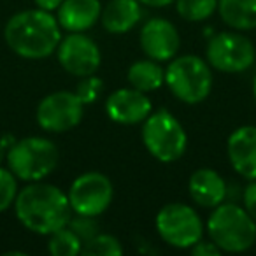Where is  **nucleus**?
I'll use <instances>...</instances> for the list:
<instances>
[{
  "label": "nucleus",
  "mask_w": 256,
  "mask_h": 256,
  "mask_svg": "<svg viewBox=\"0 0 256 256\" xmlns=\"http://www.w3.org/2000/svg\"><path fill=\"white\" fill-rule=\"evenodd\" d=\"M14 207L20 223L39 235H51L67 226L72 214L68 196L56 186L39 181L18 192Z\"/></svg>",
  "instance_id": "nucleus-1"
},
{
  "label": "nucleus",
  "mask_w": 256,
  "mask_h": 256,
  "mask_svg": "<svg viewBox=\"0 0 256 256\" xmlns=\"http://www.w3.org/2000/svg\"><path fill=\"white\" fill-rule=\"evenodd\" d=\"M4 37L16 54L30 60L50 56L62 40L60 23L50 11L28 9L11 16L6 25Z\"/></svg>",
  "instance_id": "nucleus-2"
},
{
  "label": "nucleus",
  "mask_w": 256,
  "mask_h": 256,
  "mask_svg": "<svg viewBox=\"0 0 256 256\" xmlns=\"http://www.w3.org/2000/svg\"><path fill=\"white\" fill-rule=\"evenodd\" d=\"M212 242L226 252L248 251L256 242V221L235 204H220L207 221Z\"/></svg>",
  "instance_id": "nucleus-3"
},
{
  "label": "nucleus",
  "mask_w": 256,
  "mask_h": 256,
  "mask_svg": "<svg viewBox=\"0 0 256 256\" xmlns=\"http://www.w3.org/2000/svg\"><path fill=\"white\" fill-rule=\"evenodd\" d=\"M58 148L42 137L16 140L8 151L9 170L22 181L36 182L50 176L58 165Z\"/></svg>",
  "instance_id": "nucleus-4"
},
{
  "label": "nucleus",
  "mask_w": 256,
  "mask_h": 256,
  "mask_svg": "<svg viewBox=\"0 0 256 256\" xmlns=\"http://www.w3.org/2000/svg\"><path fill=\"white\" fill-rule=\"evenodd\" d=\"M165 82L176 98L186 104L206 100L212 88V72L209 64L195 54H184L170 62L165 70Z\"/></svg>",
  "instance_id": "nucleus-5"
},
{
  "label": "nucleus",
  "mask_w": 256,
  "mask_h": 256,
  "mask_svg": "<svg viewBox=\"0 0 256 256\" xmlns=\"http://www.w3.org/2000/svg\"><path fill=\"white\" fill-rule=\"evenodd\" d=\"M142 142L156 160L170 164L184 154L188 137L174 114L160 109L144 120Z\"/></svg>",
  "instance_id": "nucleus-6"
},
{
  "label": "nucleus",
  "mask_w": 256,
  "mask_h": 256,
  "mask_svg": "<svg viewBox=\"0 0 256 256\" xmlns=\"http://www.w3.org/2000/svg\"><path fill=\"white\" fill-rule=\"evenodd\" d=\"M156 230L167 244L179 249L192 248L204 235L198 214L184 204H167L162 207L156 214Z\"/></svg>",
  "instance_id": "nucleus-7"
},
{
  "label": "nucleus",
  "mask_w": 256,
  "mask_h": 256,
  "mask_svg": "<svg viewBox=\"0 0 256 256\" xmlns=\"http://www.w3.org/2000/svg\"><path fill=\"white\" fill-rule=\"evenodd\" d=\"M256 51L248 37L235 32H221L209 40L207 62L221 72H244L254 64Z\"/></svg>",
  "instance_id": "nucleus-8"
},
{
  "label": "nucleus",
  "mask_w": 256,
  "mask_h": 256,
  "mask_svg": "<svg viewBox=\"0 0 256 256\" xmlns=\"http://www.w3.org/2000/svg\"><path fill=\"white\" fill-rule=\"evenodd\" d=\"M112 182L100 172H86L79 176L68 190V202L76 214L95 218L112 202Z\"/></svg>",
  "instance_id": "nucleus-9"
},
{
  "label": "nucleus",
  "mask_w": 256,
  "mask_h": 256,
  "mask_svg": "<svg viewBox=\"0 0 256 256\" xmlns=\"http://www.w3.org/2000/svg\"><path fill=\"white\" fill-rule=\"evenodd\" d=\"M84 104L72 92H54L44 96L37 106V123L48 132H67L82 120Z\"/></svg>",
  "instance_id": "nucleus-10"
},
{
  "label": "nucleus",
  "mask_w": 256,
  "mask_h": 256,
  "mask_svg": "<svg viewBox=\"0 0 256 256\" xmlns=\"http://www.w3.org/2000/svg\"><path fill=\"white\" fill-rule=\"evenodd\" d=\"M58 62L72 76L88 78L100 67V50L90 37L72 32L58 44Z\"/></svg>",
  "instance_id": "nucleus-11"
},
{
  "label": "nucleus",
  "mask_w": 256,
  "mask_h": 256,
  "mask_svg": "<svg viewBox=\"0 0 256 256\" xmlns=\"http://www.w3.org/2000/svg\"><path fill=\"white\" fill-rule=\"evenodd\" d=\"M179 44L181 39L176 26L164 18L150 20L140 30V48L151 60H170L178 53Z\"/></svg>",
  "instance_id": "nucleus-12"
},
{
  "label": "nucleus",
  "mask_w": 256,
  "mask_h": 256,
  "mask_svg": "<svg viewBox=\"0 0 256 256\" xmlns=\"http://www.w3.org/2000/svg\"><path fill=\"white\" fill-rule=\"evenodd\" d=\"M151 100L144 92L136 88H121L110 93L106 102V112L109 120L120 124L142 123L151 114Z\"/></svg>",
  "instance_id": "nucleus-13"
},
{
  "label": "nucleus",
  "mask_w": 256,
  "mask_h": 256,
  "mask_svg": "<svg viewBox=\"0 0 256 256\" xmlns=\"http://www.w3.org/2000/svg\"><path fill=\"white\" fill-rule=\"evenodd\" d=\"M226 153L232 167L242 178L256 179V126H240L230 134L226 142Z\"/></svg>",
  "instance_id": "nucleus-14"
},
{
  "label": "nucleus",
  "mask_w": 256,
  "mask_h": 256,
  "mask_svg": "<svg viewBox=\"0 0 256 256\" xmlns=\"http://www.w3.org/2000/svg\"><path fill=\"white\" fill-rule=\"evenodd\" d=\"M98 0H64L58 8V23L68 32H84L100 20Z\"/></svg>",
  "instance_id": "nucleus-15"
},
{
  "label": "nucleus",
  "mask_w": 256,
  "mask_h": 256,
  "mask_svg": "<svg viewBox=\"0 0 256 256\" xmlns=\"http://www.w3.org/2000/svg\"><path fill=\"white\" fill-rule=\"evenodd\" d=\"M190 195L202 207H218L226 196L224 179L212 168H198L190 178Z\"/></svg>",
  "instance_id": "nucleus-16"
},
{
  "label": "nucleus",
  "mask_w": 256,
  "mask_h": 256,
  "mask_svg": "<svg viewBox=\"0 0 256 256\" xmlns=\"http://www.w3.org/2000/svg\"><path fill=\"white\" fill-rule=\"evenodd\" d=\"M139 0H110L100 12L102 26L109 34H124L140 20Z\"/></svg>",
  "instance_id": "nucleus-17"
},
{
  "label": "nucleus",
  "mask_w": 256,
  "mask_h": 256,
  "mask_svg": "<svg viewBox=\"0 0 256 256\" xmlns=\"http://www.w3.org/2000/svg\"><path fill=\"white\" fill-rule=\"evenodd\" d=\"M218 9L230 28H256V0H218Z\"/></svg>",
  "instance_id": "nucleus-18"
},
{
  "label": "nucleus",
  "mask_w": 256,
  "mask_h": 256,
  "mask_svg": "<svg viewBox=\"0 0 256 256\" xmlns=\"http://www.w3.org/2000/svg\"><path fill=\"white\" fill-rule=\"evenodd\" d=\"M128 82L139 92H154L165 82V72L156 60H139L130 65L126 72Z\"/></svg>",
  "instance_id": "nucleus-19"
},
{
  "label": "nucleus",
  "mask_w": 256,
  "mask_h": 256,
  "mask_svg": "<svg viewBox=\"0 0 256 256\" xmlns=\"http://www.w3.org/2000/svg\"><path fill=\"white\" fill-rule=\"evenodd\" d=\"M48 249L53 256H78L81 254L82 240L74 230L64 226L51 234Z\"/></svg>",
  "instance_id": "nucleus-20"
},
{
  "label": "nucleus",
  "mask_w": 256,
  "mask_h": 256,
  "mask_svg": "<svg viewBox=\"0 0 256 256\" xmlns=\"http://www.w3.org/2000/svg\"><path fill=\"white\" fill-rule=\"evenodd\" d=\"M81 254L86 256H120L123 254L121 242L107 234H95L92 238L82 242Z\"/></svg>",
  "instance_id": "nucleus-21"
},
{
  "label": "nucleus",
  "mask_w": 256,
  "mask_h": 256,
  "mask_svg": "<svg viewBox=\"0 0 256 256\" xmlns=\"http://www.w3.org/2000/svg\"><path fill=\"white\" fill-rule=\"evenodd\" d=\"M178 12L188 22H204L218 8V0H176Z\"/></svg>",
  "instance_id": "nucleus-22"
},
{
  "label": "nucleus",
  "mask_w": 256,
  "mask_h": 256,
  "mask_svg": "<svg viewBox=\"0 0 256 256\" xmlns=\"http://www.w3.org/2000/svg\"><path fill=\"white\" fill-rule=\"evenodd\" d=\"M16 176L8 168L0 167V212L8 209L11 204H14L18 195V182Z\"/></svg>",
  "instance_id": "nucleus-23"
},
{
  "label": "nucleus",
  "mask_w": 256,
  "mask_h": 256,
  "mask_svg": "<svg viewBox=\"0 0 256 256\" xmlns=\"http://www.w3.org/2000/svg\"><path fill=\"white\" fill-rule=\"evenodd\" d=\"M100 88H102V81L93 78V76H88V78H84V81L79 84V90L76 93H78V96L82 100V104H92V102H95V98L98 96Z\"/></svg>",
  "instance_id": "nucleus-24"
},
{
  "label": "nucleus",
  "mask_w": 256,
  "mask_h": 256,
  "mask_svg": "<svg viewBox=\"0 0 256 256\" xmlns=\"http://www.w3.org/2000/svg\"><path fill=\"white\" fill-rule=\"evenodd\" d=\"M67 226L70 228V230H74L82 242H86L88 238H92L93 235L96 234V224L93 223L90 216H81V214H79L78 220H72L70 218Z\"/></svg>",
  "instance_id": "nucleus-25"
},
{
  "label": "nucleus",
  "mask_w": 256,
  "mask_h": 256,
  "mask_svg": "<svg viewBox=\"0 0 256 256\" xmlns=\"http://www.w3.org/2000/svg\"><path fill=\"white\" fill-rule=\"evenodd\" d=\"M244 209L256 221V179L249 182L244 190Z\"/></svg>",
  "instance_id": "nucleus-26"
},
{
  "label": "nucleus",
  "mask_w": 256,
  "mask_h": 256,
  "mask_svg": "<svg viewBox=\"0 0 256 256\" xmlns=\"http://www.w3.org/2000/svg\"><path fill=\"white\" fill-rule=\"evenodd\" d=\"M192 252L195 256H220L221 254V249L214 244L212 240L210 242H204L200 238L195 246H192Z\"/></svg>",
  "instance_id": "nucleus-27"
},
{
  "label": "nucleus",
  "mask_w": 256,
  "mask_h": 256,
  "mask_svg": "<svg viewBox=\"0 0 256 256\" xmlns=\"http://www.w3.org/2000/svg\"><path fill=\"white\" fill-rule=\"evenodd\" d=\"M64 0H36V4L39 9H44V11H54L62 6Z\"/></svg>",
  "instance_id": "nucleus-28"
},
{
  "label": "nucleus",
  "mask_w": 256,
  "mask_h": 256,
  "mask_svg": "<svg viewBox=\"0 0 256 256\" xmlns=\"http://www.w3.org/2000/svg\"><path fill=\"white\" fill-rule=\"evenodd\" d=\"M140 4H146L150 8H165V6L172 4L176 0H139Z\"/></svg>",
  "instance_id": "nucleus-29"
},
{
  "label": "nucleus",
  "mask_w": 256,
  "mask_h": 256,
  "mask_svg": "<svg viewBox=\"0 0 256 256\" xmlns=\"http://www.w3.org/2000/svg\"><path fill=\"white\" fill-rule=\"evenodd\" d=\"M6 156V150H4V140H0V162L4 160Z\"/></svg>",
  "instance_id": "nucleus-30"
},
{
  "label": "nucleus",
  "mask_w": 256,
  "mask_h": 256,
  "mask_svg": "<svg viewBox=\"0 0 256 256\" xmlns=\"http://www.w3.org/2000/svg\"><path fill=\"white\" fill-rule=\"evenodd\" d=\"M252 93H254V98H256V76L252 79Z\"/></svg>",
  "instance_id": "nucleus-31"
}]
</instances>
